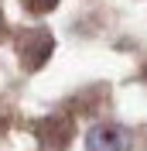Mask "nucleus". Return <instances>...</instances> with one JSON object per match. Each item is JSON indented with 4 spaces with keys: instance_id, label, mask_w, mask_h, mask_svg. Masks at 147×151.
Returning a JSON list of instances; mask_svg holds the SVG:
<instances>
[{
    "instance_id": "obj_6",
    "label": "nucleus",
    "mask_w": 147,
    "mask_h": 151,
    "mask_svg": "<svg viewBox=\"0 0 147 151\" xmlns=\"http://www.w3.org/2000/svg\"><path fill=\"white\" fill-rule=\"evenodd\" d=\"M0 35H4V10H0Z\"/></svg>"
},
{
    "instance_id": "obj_2",
    "label": "nucleus",
    "mask_w": 147,
    "mask_h": 151,
    "mask_svg": "<svg viewBox=\"0 0 147 151\" xmlns=\"http://www.w3.org/2000/svg\"><path fill=\"white\" fill-rule=\"evenodd\" d=\"M72 134H75V124L65 113H51V117H45V120L38 124V141L45 144V148H51V151L69 148L72 144Z\"/></svg>"
},
{
    "instance_id": "obj_7",
    "label": "nucleus",
    "mask_w": 147,
    "mask_h": 151,
    "mask_svg": "<svg viewBox=\"0 0 147 151\" xmlns=\"http://www.w3.org/2000/svg\"><path fill=\"white\" fill-rule=\"evenodd\" d=\"M144 76H147V69H144Z\"/></svg>"
},
{
    "instance_id": "obj_5",
    "label": "nucleus",
    "mask_w": 147,
    "mask_h": 151,
    "mask_svg": "<svg viewBox=\"0 0 147 151\" xmlns=\"http://www.w3.org/2000/svg\"><path fill=\"white\" fill-rule=\"evenodd\" d=\"M7 131V117H4V113H0V134Z\"/></svg>"
},
{
    "instance_id": "obj_4",
    "label": "nucleus",
    "mask_w": 147,
    "mask_h": 151,
    "mask_svg": "<svg viewBox=\"0 0 147 151\" xmlns=\"http://www.w3.org/2000/svg\"><path fill=\"white\" fill-rule=\"evenodd\" d=\"M55 4H58V0H24V7H28L31 14H48Z\"/></svg>"
},
{
    "instance_id": "obj_3",
    "label": "nucleus",
    "mask_w": 147,
    "mask_h": 151,
    "mask_svg": "<svg viewBox=\"0 0 147 151\" xmlns=\"http://www.w3.org/2000/svg\"><path fill=\"white\" fill-rule=\"evenodd\" d=\"M86 151H130V134L116 124H99L86 134Z\"/></svg>"
},
{
    "instance_id": "obj_1",
    "label": "nucleus",
    "mask_w": 147,
    "mask_h": 151,
    "mask_svg": "<svg viewBox=\"0 0 147 151\" xmlns=\"http://www.w3.org/2000/svg\"><path fill=\"white\" fill-rule=\"evenodd\" d=\"M14 48L21 55V65L28 72H38L51 58V52H55V38L48 35L45 28H24V31L14 35Z\"/></svg>"
}]
</instances>
